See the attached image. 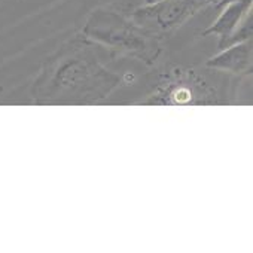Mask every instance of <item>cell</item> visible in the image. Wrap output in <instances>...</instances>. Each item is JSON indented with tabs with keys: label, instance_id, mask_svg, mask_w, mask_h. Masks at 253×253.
Instances as JSON below:
<instances>
[{
	"label": "cell",
	"instance_id": "6da1fadb",
	"mask_svg": "<svg viewBox=\"0 0 253 253\" xmlns=\"http://www.w3.org/2000/svg\"><path fill=\"white\" fill-rule=\"evenodd\" d=\"M97 43L82 33L63 43L42 64L32 97L38 104H91L107 98L122 78L106 69Z\"/></svg>",
	"mask_w": 253,
	"mask_h": 253
},
{
	"label": "cell",
	"instance_id": "7a4b0ae2",
	"mask_svg": "<svg viewBox=\"0 0 253 253\" xmlns=\"http://www.w3.org/2000/svg\"><path fill=\"white\" fill-rule=\"evenodd\" d=\"M82 35L116 54L134 57L148 66L155 64L163 52L161 38L110 9H94L82 27Z\"/></svg>",
	"mask_w": 253,
	"mask_h": 253
},
{
	"label": "cell",
	"instance_id": "3957f363",
	"mask_svg": "<svg viewBox=\"0 0 253 253\" xmlns=\"http://www.w3.org/2000/svg\"><path fill=\"white\" fill-rule=\"evenodd\" d=\"M214 2L216 0H161L137 8L131 14V20L143 30L163 38Z\"/></svg>",
	"mask_w": 253,
	"mask_h": 253
},
{
	"label": "cell",
	"instance_id": "277c9868",
	"mask_svg": "<svg viewBox=\"0 0 253 253\" xmlns=\"http://www.w3.org/2000/svg\"><path fill=\"white\" fill-rule=\"evenodd\" d=\"M213 101V89L192 70H174L146 103L149 104H197Z\"/></svg>",
	"mask_w": 253,
	"mask_h": 253
},
{
	"label": "cell",
	"instance_id": "5b68a950",
	"mask_svg": "<svg viewBox=\"0 0 253 253\" xmlns=\"http://www.w3.org/2000/svg\"><path fill=\"white\" fill-rule=\"evenodd\" d=\"M253 46L252 39L231 45L222 49L220 54L210 58L206 64L211 69L226 70L235 75L252 73V63H253Z\"/></svg>",
	"mask_w": 253,
	"mask_h": 253
},
{
	"label": "cell",
	"instance_id": "8992f818",
	"mask_svg": "<svg viewBox=\"0 0 253 253\" xmlns=\"http://www.w3.org/2000/svg\"><path fill=\"white\" fill-rule=\"evenodd\" d=\"M250 9H252V0H241V2H234V3L226 5L225 8L220 9L222 12L217 17V20L213 23V26H210L204 32V36H209V35L219 36V45H220L232 35L235 27L240 24L243 17Z\"/></svg>",
	"mask_w": 253,
	"mask_h": 253
},
{
	"label": "cell",
	"instance_id": "52a82bcc",
	"mask_svg": "<svg viewBox=\"0 0 253 253\" xmlns=\"http://www.w3.org/2000/svg\"><path fill=\"white\" fill-rule=\"evenodd\" d=\"M252 33H253V12L252 9L243 17V20L240 21V24L235 27V30L232 32V35L219 45V49H225L231 45H235V43H240V42H244V41H249L252 39Z\"/></svg>",
	"mask_w": 253,
	"mask_h": 253
},
{
	"label": "cell",
	"instance_id": "ba28073f",
	"mask_svg": "<svg viewBox=\"0 0 253 253\" xmlns=\"http://www.w3.org/2000/svg\"><path fill=\"white\" fill-rule=\"evenodd\" d=\"M234 2H241V0H216V2H214V6H216L217 9H222V8H225L226 5L234 3Z\"/></svg>",
	"mask_w": 253,
	"mask_h": 253
},
{
	"label": "cell",
	"instance_id": "9c48e42d",
	"mask_svg": "<svg viewBox=\"0 0 253 253\" xmlns=\"http://www.w3.org/2000/svg\"><path fill=\"white\" fill-rule=\"evenodd\" d=\"M161 2V0H145V5H151V3H157Z\"/></svg>",
	"mask_w": 253,
	"mask_h": 253
}]
</instances>
